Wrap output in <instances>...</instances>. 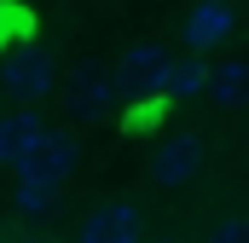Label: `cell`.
I'll use <instances>...</instances> for the list:
<instances>
[{"instance_id": "5b68a950", "label": "cell", "mask_w": 249, "mask_h": 243, "mask_svg": "<svg viewBox=\"0 0 249 243\" xmlns=\"http://www.w3.org/2000/svg\"><path fill=\"white\" fill-rule=\"evenodd\" d=\"M232 23H238V12H232V0H197L186 12V52H209V47H226V35H232Z\"/></svg>"}, {"instance_id": "3957f363", "label": "cell", "mask_w": 249, "mask_h": 243, "mask_svg": "<svg viewBox=\"0 0 249 243\" xmlns=\"http://www.w3.org/2000/svg\"><path fill=\"white\" fill-rule=\"evenodd\" d=\"M197 168H203V145H197V133H180V139H162L151 151L145 180L157 185V191H180V185L197 180Z\"/></svg>"}, {"instance_id": "9c48e42d", "label": "cell", "mask_w": 249, "mask_h": 243, "mask_svg": "<svg viewBox=\"0 0 249 243\" xmlns=\"http://www.w3.org/2000/svg\"><path fill=\"white\" fill-rule=\"evenodd\" d=\"M203 87H209V64H203V52H180V58H168L162 93H174V99H197Z\"/></svg>"}, {"instance_id": "7c38bea8", "label": "cell", "mask_w": 249, "mask_h": 243, "mask_svg": "<svg viewBox=\"0 0 249 243\" xmlns=\"http://www.w3.org/2000/svg\"><path fill=\"white\" fill-rule=\"evenodd\" d=\"M23 243H41V238H23Z\"/></svg>"}, {"instance_id": "30bf717a", "label": "cell", "mask_w": 249, "mask_h": 243, "mask_svg": "<svg viewBox=\"0 0 249 243\" xmlns=\"http://www.w3.org/2000/svg\"><path fill=\"white\" fill-rule=\"evenodd\" d=\"M203 243H249V214H220L203 232Z\"/></svg>"}, {"instance_id": "277c9868", "label": "cell", "mask_w": 249, "mask_h": 243, "mask_svg": "<svg viewBox=\"0 0 249 243\" xmlns=\"http://www.w3.org/2000/svg\"><path fill=\"white\" fill-rule=\"evenodd\" d=\"M145 238V220H139V208L133 203H99V208H87L81 214V226H75V243H139Z\"/></svg>"}, {"instance_id": "8fae6325", "label": "cell", "mask_w": 249, "mask_h": 243, "mask_svg": "<svg viewBox=\"0 0 249 243\" xmlns=\"http://www.w3.org/2000/svg\"><path fill=\"white\" fill-rule=\"evenodd\" d=\"M139 243H180V238H139Z\"/></svg>"}, {"instance_id": "52a82bcc", "label": "cell", "mask_w": 249, "mask_h": 243, "mask_svg": "<svg viewBox=\"0 0 249 243\" xmlns=\"http://www.w3.org/2000/svg\"><path fill=\"white\" fill-rule=\"evenodd\" d=\"M116 99V81H110V69L105 64H87V69H75L70 75V93H64V104H70V116H99L105 104Z\"/></svg>"}, {"instance_id": "6da1fadb", "label": "cell", "mask_w": 249, "mask_h": 243, "mask_svg": "<svg viewBox=\"0 0 249 243\" xmlns=\"http://www.w3.org/2000/svg\"><path fill=\"white\" fill-rule=\"evenodd\" d=\"M53 81H58V64H53L47 47H18V52H6V58H0V87H6L18 104L47 99V93H53Z\"/></svg>"}, {"instance_id": "7a4b0ae2", "label": "cell", "mask_w": 249, "mask_h": 243, "mask_svg": "<svg viewBox=\"0 0 249 243\" xmlns=\"http://www.w3.org/2000/svg\"><path fill=\"white\" fill-rule=\"evenodd\" d=\"M162 75H168V52L157 41H133L116 58V69H110L116 99H151V93H162Z\"/></svg>"}, {"instance_id": "ba28073f", "label": "cell", "mask_w": 249, "mask_h": 243, "mask_svg": "<svg viewBox=\"0 0 249 243\" xmlns=\"http://www.w3.org/2000/svg\"><path fill=\"white\" fill-rule=\"evenodd\" d=\"M220 110H244L249 104V58H226V64H209V87H203Z\"/></svg>"}, {"instance_id": "8992f818", "label": "cell", "mask_w": 249, "mask_h": 243, "mask_svg": "<svg viewBox=\"0 0 249 243\" xmlns=\"http://www.w3.org/2000/svg\"><path fill=\"white\" fill-rule=\"evenodd\" d=\"M41 133H47V122L35 116V110H12V116H0V168H23V162L35 156Z\"/></svg>"}]
</instances>
